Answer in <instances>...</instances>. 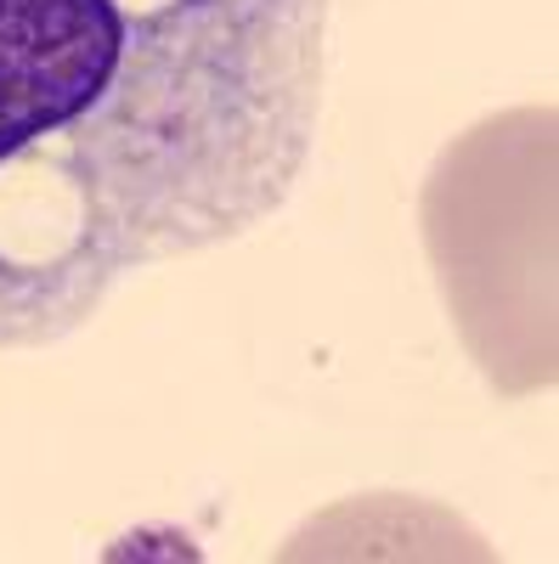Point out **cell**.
<instances>
[{"instance_id": "cell-1", "label": "cell", "mask_w": 559, "mask_h": 564, "mask_svg": "<svg viewBox=\"0 0 559 564\" xmlns=\"http://www.w3.org/2000/svg\"><path fill=\"white\" fill-rule=\"evenodd\" d=\"M334 0H0V350L266 226L311 164Z\"/></svg>"}, {"instance_id": "cell-2", "label": "cell", "mask_w": 559, "mask_h": 564, "mask_svg": "<svg viewBox=\"0 0 559 564\" xmlns=\"http://www.w3.org/2000/svg\"><path fill=\"white\" fill-rule=\"evenodd\" d=\"M418 226L436 289L481 379L520 401L559 379V119L503 108L436 153Z\"/></svg>"}]
</instances>
